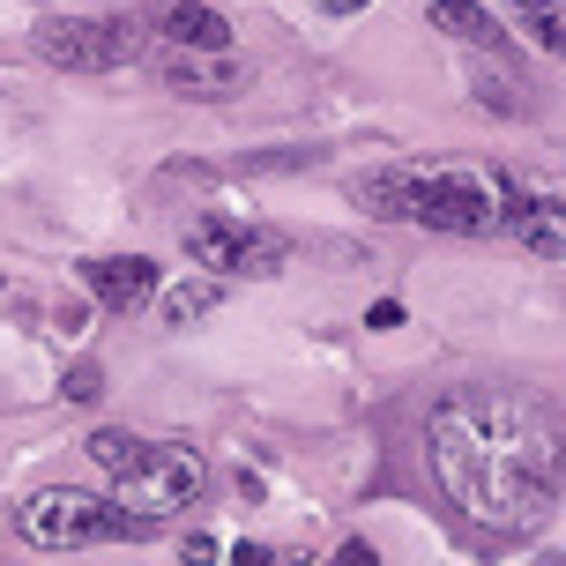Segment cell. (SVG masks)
Listing matches in <instances>:
<instances>
[{"label":"cell","instance_id":"obj_6","mask_svg":"<svg viewBox=\"0 0 566 566\" xmlns=\"http://www.w3.org/2000/svg\"><path fill=\"white\" fill-rule=\"evenodd\" d=\"M179 247H187V261L195 269H209V276H283L291 269V239L269 224H247V217H224V209H201L195 224L179 231Z\"/></svg>","mask_w":566,"mask_h":566},{"label":"cell","instance_id":"obj_17","mask_svg":"<svg viewBox=\"0 0 566 566\" xmlns=\"http://www.w3.org/2000/svg\"><path fill=\"white\" fill-rule=\"evenodd\" d=\"M336 566H380V552L358 537V544H343V552H336Z\"/></svg>","mask_w":566,"mask_h":566},{"label":"cell","instance_id":"obj_20","mask_svg":"<svg viewBox=\"0 0 566 566\" xmlns=\"http://www.w3.org/2000/svg\"><path fill=\"white\" fill-rule=\"evenodd\" d=\"M328 15H358V8H373V0H321Z\"/></svg>","mask_w":566,"mask_h":566},{"label":"cell","instance_id":"obj_5","mask_svg":"<svg viewBox=\"0 0 566 566\" xmlns=\"http://www.w3.org/2000/svg\"><path fill=\"white\" fill-rule=\"evenodd\" d=\"M30 45L45 67H67V75H113V67H135L149 53V38L127 15H45L30 30Z\"/></svg>","mask_w":566,"mask_h":566},{"label":"cell","instance_id":"obj_4","mask_svg":"<svg viewBox=\"0 0 566 566\" xmlns=\"http://www.w3.org/2000/svg\"><path fill=\"white\" fill-rule=\"evenodd\" d=\"M15 530H23L38 552H90V544L149 537L142 522H127L113 500H97L83 484H45V492H30L23 507H15Z\"/></svg>","mask_w":566,"mask_h":566},{"label":"cell","instance_id":"obj_12","mask_svg":"<svg viewBox=\"0 0 566 566\" xmlns=\"http://www.w3.org/2000/svg\"><path fill=\"white\" fill-rule=\"evenodd\" d=\"M514 8V23H522V38H530V45H544V53H559L566 38V0H507Z\"/></svg>","mask_w":566,"mask_h":566},{"label":"cell","instance_id":"obj_8","mask_svg":"<svg viewBox=\"0 0 566 566\" xmlns=\"http://www.w3.org/2000/svg\"><path fill=\"white\" fill-rule=\"evenodd\" d=\"M83 291L105 313H142L157 298V261L149 254H97V261H83Z\"/></svg>","mask_w":566,"mask_h":566},{"label":"cell","instance_id":"obj_7","mask_svg":"<svg viewBox=\"0 0 566 566\" xmlns=\"http://www.w3.org/2000/svg\"><path fill=\"white\" fill-rule=\"evenodd\" d=\"M142 38H157L165 53H231V23L209 0H149L135 15Z\"/></svg>","mask_w":566,"mask_h":566},{"label":"cell","instance_id":"obj_10","mask_svg":"<svg viewBox=\"0 0 566 566\" xmlns=\"http://www.w3.org/2000/svg\"><path fill=\"white\" fill-rule=\"evenodd\" d=\"M507 224H514V239H522L530 254H544V261L566 254V239H559V195H514L507 201Z\"/></svg>","mask_w":566,"mask_h":566},{"label":"cell","instance_id":"obj_15","mask_svg":"<svg viewBox=\"0 0 566 566\" xmlns=\"http://www.w3.org/2000/svg\"><path fill=\"white\" fill-rule=\"evenodd\" d=\"M60 396H67V402H97V396H105V373H97V366H75L67 380H60Z\"/></svg>","mask_w":566,"mask_h":566},{"label":"cell","instance_id":"obj_16","mask_svg":"<svg viewBox=\"0 0 566 566\" xmlns=\"http://www.w3.org/2000/svg\"><path fill=\"white\" fill-rule=\"evenodd\" d=\"M231 566H283V552H269V544H231Z\"/></svg>","mask_w":566,"mask_h":566},{"label":"cell","instance_id":"obj_2","mask_svg":"<svg viewBox=\"0 0 566 566\" xmlns=\"http://www.w3.org/2000/svg\"><path fill=\"white\" fill-rule=\"evenodd\" d=\"M350 201L366 217H388V224H424L448 231V239H484V231L507 224V171L500 165H388V171H358L350 179Z\"/></svg>","mask_w":566,"mask_h":566},{"label":"cell","instance_id":"obj_9","mask_svg":"<svg viewBox=\"0 0 566 566\" xmlns=\"http://www.w3.org/2000/svg\"><path fill=\"white\" fill-rule=\"evenodd\" d=\"M157 75L179 97H231V90H247L239 53H157Z\"/></svg>","mask_w":566,"mask_h":566},{"label":"cell","instance_id":"obj_3","mask_svg":"<svg viewBox=\"0 0 566 566\" xmlns=\"http://www.w3.org/2000/svg\"><path fill=\"white\" fill-rule=\"evenodd\" d=\"M201 492H209V462L201 448H179V440H142L127 470H113V507L142 530H165L171 514L201 507Z\"/></svg>","mask_w":566,"mask_h":566},{"label":"cell","instance_id":"obj_11","mask_svg":"<svg viewBox=\"0 0 566 566\" xmlns=\"http://www.w3.org/2000/svg\"><path fill=\"white\" fill-rule=\"evenodd\" d=\"M432 30H448L454 45H484V53L507 45V30L492 23V8H478V0H432Z\"/></svg>","mask_w":566,"mask_h":566},{"label":"cell","instance_id":"obj_18","mask_svg":"<svg viewBox=\"0 0 566 566\" xmlns=\"http://www.w3.org/2000/svg\"><path fill=\"white\" fill-rule=\"evenodd\" d=\"M366 321H373V328H402V306H396V298H380V306H373Z\"/></svg>","mask_w":566,"mask_h":566},{"label":"cell","instance_id":"obj_13","mask_svg":"<svg viewBox=\"0 0 566 566\" xmlns=\"http://www.w3.org/2000/svg\"><path fill=\"white\" fill-rule=\"evenodd\" d=\"M217 306H224V283H217V276H209V283H179V291L157 298L165 328H187V321H201V313H217Z\"/></svg>","mask_w":566,"mask_h":566},{"label":"cell","instance_id":"obj_14","mask_svg":"<svg viewBox=\"0 0 566 566\" xmlns=\"http://www.w3.org/2000/svg\"><path fill=\"white\" fill-rule=\"evenodd\" d=\"M470 90H478V97H492V105H500V113H522V97H514V75L507 67H470Z\"/></svg>","mask_w":566,"mask_h":566},{"label":"cell","instance_id":"obj_19","mask_svg":"<svg viewBox=\"0 0 566 566\" xmlns=\"http://www.w3.org/2000/svg\"><path fill=\"white\" fill-rule=\"evenodd\" d=\"M217 559V537H187V566H209Z\"/></svg>","mask_w":566,"mask_h":566},{"label":"cell","instance_id":"obj_1","mask_svg":"<svg viewBox=\"0 0 566 566\" xmlns=\"http://www.w3.org/2000/svg\"><path fill=\"white\" fill-rule=\"evenodd\" d=\"M440 492L500 537H537L559 514V418L514 388H448L424 410Z\"/></svg>","mask_w":566,"mask_h":566}]
</instances>
